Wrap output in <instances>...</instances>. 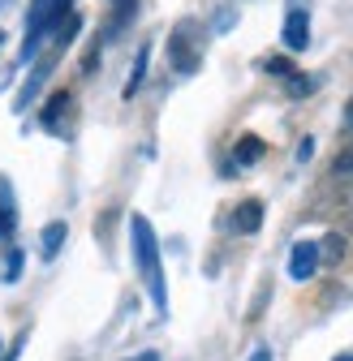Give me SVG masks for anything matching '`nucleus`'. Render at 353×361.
Wrapping results in <instances>:
<instances>
[{
    "label": "nucleus",
    "instance_id": "nucleus-9",
    "mask_svg": "<svg viewBox=\"0 0 353 361\" xmlns=\"http://www.w3.org/2000/svg\"><path fill=\"white\" fill-rule=\"evenodd\" d=\"M263 155H268V142H263V138H254V133L237 138V147H233V159H237V168H250V164H258Z\"/></svg>",
    "mask_w": 353,
    "mask_h": 361
},
{
    "label": "nucleus",
    "instance_id": "nucleus-3",
    "mask_svg": "<svg viewBox=\"0 0 353 361\" xmlns=\"http://www.w3.org/2000/svg\"><path fill=\"white\" fill-rule=\"evenodd\" d=\"M168 61H172L176 73H194L203 65V30H198V22L186 18V22L172 26V35H168Z\"/></svg>",
    "mask_w": 353,
    "mask_h": 361
},
{
    "label": "nucleus",
    "instance_id": "nucleus-20",
    "mask_svg": "<svg viewBox=\"0 0 353 361\" xmlns=\"http://www.w3.org/2000/svg\"><path fill=\"white\" fill-rule=\"evenodd\" d=\"M250 361H272V353H268V348H258V353H254Z\"/></svg>",
    "mask_w": 353,
    "mask_h": 361
},
{
    "label": "nucleus",
    "instance_id": "nucleus-17",
    "mask_svg": "<svg viewBox=\"0 0 353 361\" xmlns=\"http://www.w3.org/2000/svg\"><path fill=\"white\" fill-rule=\"evenodd\" d=\"M18 276H22V250H18V254H9V271H5V280L13 284Z\"/></svg>",
    "mask_w": 353,
    "mask_h": 361
},
{
    "label": "nucleus",
    "instance_id": "nucleus-2",
    "mask_svg": "<svg viewBox=\"0 0 353 361\" xmlns=\"http://www.w3.org/2000/svg\"><path fill=\"white\" fill-rule=\"evenodd\" d=\"M69 22V0H35L30 18H26V43H22V61H30L39 52V43L56 35Z\"/></svg>",
    "mask_w": 353,
    "mask_h": 361
},
{
    "label": "nucleus",
    "instance_id": "nucleus-12",
    "mask_svg": "<svg viewBox=\"0 0 353 361\" xmlns=\"http://www.w3.org/2000/svg\"><path fill=\"white\" fill-rule=\"evenodd\" d=\"M332 176L340 180V185H353V147L336 155V164H332Z\"/></svg>",
    "mask_w": 353,
    "mask_h": 361
},
{
    "label": "nucleus",
    "instance_id": "nucleus-7",
    "mask_svg": "<svg viewBox=\"0 0 353 361\" xmlns=\"http://www.w3.org/2000/svg\"><path fill=\"white\" fill-rule=\"evenodd\" d=\"M61 48H65V43H56V52H48V56H43V61L35 65V73H30V78L22 82V90H18V108H26V104H30V99L39 95V86L48 82V73L56 69V56H61Z\"/></svg>",
    "mask_w": 353,
    "mask_h": 361
},
{
    "label": "nucleus",
    "instance_id": "nucleus-1",
    "mask_svg": "<svg viewBox=\"0 0 353 361\" xmlns=\"http://www.w3.org/2000/svg\"><path fill=\"white\" fill-rule=\"evenodd\" d=\"M129 241H134V262H138V276L147 284V297H151L155 314H168V284H164L160 241H155V228L147 224V215H129Z\"/></svg>",
    "mask_w": 353,
    "mask_h": 361
},
{
    "label": "nucleus",
    "instance_id": "nucleus-21",
    "mask_svg": "<svg viewBox=\"0 0 353 361\" xmlns=\"http://www.w3.org/2000/svg\"><path fill=\"white\" fill-rule=\"evenodd\" d=\"M134 361H160V357H155V353H143V357H134Z\"/></svg>",
    "mask_w": 353,
    "mask_h": 361
},
{
    "label": "nucleus",
    "instance_id": "nucleus-16",
    "mask_svg": "<svg viewBox=\"0 0 353 361\" xmlns=\"http://www.w3.org/2000/svg\"><path fill=\"white\" fill-rule=\"evenodd\" d=\"M311 90H315V82H311V78H297V73L289 78V95H311Z\"/></svg>",
    "mask_w": 353,
    "mask_h": 361
},
{
    "label": "nucleus",
    "instance_id": "nucleus-19",
    "mask_svg": "<svg viewBox=\"0 0 353 361\" xmlns=\"http://www.w3.org/2000/svg\"><path fill=\"white\" fill-rule=\"evenodd\" d=\"M345 125H349V129H353V99H349V104H345Z\"/></svg>",
    "mask_w": 353,
    "mask_h": 361
},
{
    "label": "nucleus",
    "instance_id": "nucleus-4",
    "mask_svg": "<svg viewBox=\"0 0 353 361\" xmlns=\"http://www.w3.org/2000/svg\"><path fill=\"white\" fill-rule=\"evenodd\" d=\"M315 271H319V241H297L289 250V280L306 284Z\"/></svg>",
    "mask_w": 353,
    "mask_h": 361
},
{
    "label": "nucleus",
    "instance_id": "nucleus-11",
    "mask_svg": "<svg viewBox=\"0 0 353 361\" xmlns=\"http://www.w3.org/2000/svg\"><path fill=\"white\" fill-rule=\"evenodd\" d=\"M147 56H151V48H143V52H138L134 73H129V82H125V99H134V90L143 86V78H147Z\"/></svg>",
    "mask_w": 353,
    "mask_h": 361
},
{
    "label": "nucleus",
    "instance_id": "nucleus-15",
    "mask_svg": "<svg viewBox=\"0 0 353 361\" xmlns=\"http://www.w3.org/2000/svg\"><path fill=\"white\" fill-rule=\"evenodd\" d=\"M116 5V18H112V26H125L129 18H134V9H138V0H112Z\"/></svg>",
    "mask_w": 353,
    "mask_h": 361
},
{
    "label": "nucleus",
    "instance_id": "nucleus-14",
    "mask_svg": "<svg viewBox=\"0 0 353 361\" xmlns=\"http://www.w3.org/2000/svg\"><path fill=\"white\" fill-rule=\"evenodd\" d=\"M268 73H272V78H280V82H289V78H293L297 69H293V65H289L285 56H272V61H268Z\"/></svg>",
    "mask_w": 353,
    "mask_h": 361
},
{
    "label": "nucleus",
    "instance_id": "nucleus-13",
    "mask_svg": "<svg viewBox=\"0 0 353 361\" xmlns=\"http://www.w3.org/2000/svg\"><path fill=\"white\" fill-rule=\"evenodd\" d=\"M345 258V237H328V241H319V262H340Z\"/></svg>",
    "mask_w": 353,
    "mask_h": 361
},
{
    "label": "nucleus",
    "instance_id": "nucleus-18",
    "mask_svg": "<svg viewBox=\"0 0 353 361\" xmlns=\"http://www.w3.org/2000/svg\"><path fill=\"white\" fill-rule=\"evenodd\" d=\"M9 233H13V211L0 207V237H9Z\"/></svg>",
    "mask_w": 353,
    "mask_h": 361
},
{
    "label": "nucleus",
    "instance_id": "nucleus-5",
    "mask_svg": "<svg viewBox=\"0 0 353 361\" xmlns=\"http://www.w3.org/2000/svg\"><path fill=\"white\" fill-rule=\"evenodd\" d=\"M69 112H73V95H69V90H56V95L48 99V104H43V129H48V133H65L69 129Z\"/></svg>",
    "mask_w": 353,
    "mask_h": 361
},
{
    "label": "nucleus",
    "instance_id": "nucleus-10",
    "mask_svg": "<svg viewBox=\"0 0 353 361\" xmlns=\"http://www.w3.org/2000/svg\"><path fill=\"white\" fill-rule=\"evenodd\" d=\"M65 237H69V228H65V224L56 219V224H48V228H43V258H56L61 254V245H65Z\"/></svg>",
    "mask_w": 353,
    "mask_h": 361
},
{
    "label": "nucleus",
    "instance_id": "nucleus-23",
    "mask_svg": "<svg viewBox=\"0 0 353 361\" xmlns=\"http://www.w3.org/2000/svg\"><path fill=\"white\" fill-rule=\"evenodd\" d=\"M0 48H5V35H0Z\"/></svg>",
    "mask_w": 353,
    "mask_h": 361
},
{
    "label": "nucleus",
    "instance_id": "nucleus-8",
    "mask_svg": "<svg viewBox=\"0 0 353 361\" xmlns=\"http://www.w3.org/2000/svg\"><path fill=\"white\" fill-rule=\"evenodd\" d=\"M280 39H285V48H289V52H301L306 43H311V18H306V9H289Z\"/></svg>",
    "mask_w": 353,
    "mask_h": 361
},
{
    "label": "nucleus",
    "instance_id": "nucleus-22",
    "mask_svg": "<svg viewBox=\"0 0 353 361\" xmlns=\"http://www.w3.org/2000/svg\"><path fill=\"white\" fill-rule=\"evenodd\" d=\"M332 361H353V353H340V357H332Z\"/></svg>",
    "mask_w": 353,
    "mask_h": 361
},
{
    "label": "nucleus",
    "instance_id": "nucleus-6",
    "mask_svg": "<svg viewBox=\"0 0 353 361\" xmlns=\"http://www.w3.org/2000/svg\"><path fill=\"white\" fill-rule=\"evenodd\" d=\"M229 228H233V233H241V237L258 233V228H263V202H258V198L237 202V207H233V215H229Z\"/></svg>",
    "mask_w": 353,
    "mask_h": 361
}]
</instances>
